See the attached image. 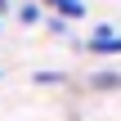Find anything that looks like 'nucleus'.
I'll return each mask as SVG.
<instances>
[{
  "label": "nucleus",
  "instance_id": "f257e3e1",
  "mask_svg": "<svg viewBox=\"0 0 121 121\" xmlns=\"http://www.w3.org/2000/svg\"><path fill=\"white\" fill-rule=\"evenodd\" d=\"M81 49H90L99 58H121V31L112 22H99V27H90V36L81 40Z\"/></svg>",
  "mask_w": 121,
  "mask_h": 121
},
{
  "label": "nucleus",
  "instance_id": "f03ea898",
  "mask_svg": "<svg viewBox=\"0 0 121 121\" xmlns=\"http://www.w3.org/2000/svg\"><path fill=\"white\" fill-rule=\"evenodd\" d=\"M40 9H49L54 18H67V22H76V18H85V0H36Z\"/></svg>",
  "mask_w": 121,
  "mask_h": 121
},
{
  "label": "nucleus",
  "instance_id": "7ed1b4c3",
  "mask_svg": "<svg viewBox=\"0 0 121 121\" xmlns=\"http://www.w3.org/2000/svg\"><path fill=\"white\" fill-rule=\"evenodd\" d=\"M90 90H99V94H117V90H121V72H112V67L90 72Z\"/></svg>",
  "mask_w": 121,
  "mask_h": 121
},
{
  "label": "nucleus",
  "instance_id": "20e7f679",
  "mask_svg": "<svg viewBox=\"0 0 121 121\" xmlns=\"http://www.w3.org/2000/svg\"><path fill=\"white\" fill-rule=\"evenodd\" d=\"M18 22H27V27H36V22H45V9H40L36 0H22V4H18Z\"/></svg>",
  "mask_w": 121,
  "mask_h": 121
},
{
  "label": "nucleus",
  "instance_id": "39448f33",
  "mask_svg": "<svg viewBox=\"0 0 121 121\" xmlns=\"http://www.w3.org/2000/svg\"><path fill=\"white\" fill-rule=\"evenodd\" d=\"M45 31H49V36H67V31H72V22H67V18H54V13H49V18H45Z\"/></svg>",
  "mask_w": 121,
  "mask_h": 121
},
{
  "label": "nucleus",
  "instance_id": "423d86ee",
  "mask_svg": "<svg viewBox=\"0 0 121 121\" xmlns=\"http://www.w3.org/2000/svg\"><path fill=\"white\" fill-rule=\"evenodd\" d=\"M67 76L63 72H36V85H63Z\"/></svg>",
  "mask_w": 121,
  "mask_h": 121
},
{
  "label": "nucleus",
  "instance_id": "0eeeda50",
  "mask_svg": "<svg viewBox=\"0 0 121 121\" xmlns=\"http://www.w3.org/2000/svg\"><path fill=\"white\" fill-rule=\"evenodd\" d=\"M4 9H9V0H0V18H4Z\"/></svg>",
  "mask_w": 121,
  "mask_h": 121
}]
</instances>
